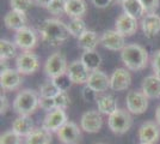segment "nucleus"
I'll use <instances>...</instances> for the list:
<instances>
[{
  "label": "nucleus",
  "instance_id": "31",
  "mask_svg": "<svg viewBox=\"0 0 160 144\" xmlns=\"http://www.w3.org/2000/svg\"><path fill=\"white\" fill-rule=\"evenodd\" d=\"M60 91L56 88V85L54 84L53 81H48L44 82L40 87V94L41 96H44V97H55Z\"/></svg>",
  "mask_w": 160,
  "mask_h": 144
},
{
  "label": "nucleus",
  "instance_id": "42",
  "mask_svg": "<svg viewBox=\"0 0 160 144\" xmlns=\"http://www.w3.org/2000/svg\"><path fill=\"white\" fill-rule=\"evenodd\" d=\"M111 1H112V0H92L94 6L99 7V8H105V7H108L110 5Z\"/></svg>",
  "mask_w": 160,
  "mask_h": 144
},
{
  "label": "nucleus",
  "instance_id": "18",
  "mask_svg": "<svg viewBox=\"0 0 160 144\" xmlns=\"http://www.w3.org/2000/svg\"><path fill=\"white\" fill-rule=\"evenodd\" d=\"M141 28L146 37L152 39L160 33V16L157 13H147L141 19Z\"/></svg>",
  "mask_w": 160,
  "mask_h": 144
},
{
  "label": "nucleus",
  "instance_id": "40",
  "mask_svg": "<svg viewBox=\"0 0 160 144\" xmlns=\"http://www.w3.org/2000/svg\"><path fill=\"white\" fill-rule=\"evenodd\" d=\"M152 67H153L154 75L160 77V49L157 51L152 59Z\"/></svg>",
  "mask_w": 160,
  "mask_h": 144
},
{
  "label": "nucleus",
  "instance_id": "8",
  "mask_svg": "<svg viewBox=\"0 0 160 144\" xmlns=\"http://www.w3.org/2000/svg\"><path fill=\"white\" fill-rule=\"evenodd\" d=\"M67 114L65 109L55 108L54 110L47 113L42 123V127L49 132H58L67 123Z\"/></svg>",
  "mask_w": 160,
  "mask_h": 144
},
{
  "label": "nucleus",
  "instance_id": "1",
  "mask_svg": "<svg viewBox=\"0 0 160 144\" xmlns=\"http://www.w3.org/2000/svg\"><path fill=\"white\" fill-rule=\"evenodd\" d=\"M42 40L48 42L52 46H59L62 45L69 37V29L66 23L61 22L60 19L55 18H48L41 23L38 28Z\"/></svg>",
  "mask_w": 160,
  "mask_h": 144
},
{
  "label": "nucleus",
  "instance_id": "41",
  "mask_svg": "<svg viewBox=\"0 0 160 144\" xmlns=\"http://www.w3.org/2000/svg\"><path fill=\"white\" fill-rule=\"evenodd\" d=\"M8 109V100L5 95L0 96V113L1 114H5Z\"/></svg>",
  "mask_w": 160,
  "mask_h": 144
},
{
  "label": "nucleus",
  "instance_id": "6",
  "mask_svg": "<svg viewBox=\"0 0 160 144\" xmlns=\"http://www.w3.org/2000/svg\"><path fill=\"white\" fill-rule=\"evenodd\" d=\"M16 67L20 75H32L40 69L38 56L31 51H25L17 56Z\"/></svg>",
  "mask_w": 160,
  "mask_h": 144
},
{
  "label": "nucleus",
  "instance_id": "2",
  "mask_svg": "<svg viewBox=\"0 0 160 144\" xmlns=\"http://www.w3.org/2000/svg\"><path fill=\"white\" fill-rule=\"evenodd\" d=\"M121 59L130 71H140L147 66L148 53L138 43H129L121 51Z\"/></svg>",
  "mask_w": 160,
  "mask_h": 144
},
{
  "label": "nucleus",
  "instance_id": "27",
  "mask_svg": "<svg viewBox=\"0 0 160 144\" xmlns=\"http://www.w3.org/2000/svg\"><path fill=\"white\" fill-rule=\"evenodd\" d=\"M122 7L124 13L132 16L135 19L143 18V14L146 13L140 0H126L122 3Z\"/></svg>",
  "mask_w": 160,
  "mask_h": 144
},
{
  "label": "nucleus",
  "instance_id": "7",
  "mask_svg": "<svg viewBox=\"0 0 160 144\" xmlns=\"http://www.w3.org/2000/svg\"><path fill=\"white\" fill-rule=\"evenodd\" d=\"M126 104L130 114H142L148 108V99L142 91L132 90L127 94Z\"/></svg>",
  "mask_w": 160,
  "mask_h": 144
},
{
  "label": "nucleus",
  "instance_id": "19",
  "mask_svg": "<svg viewBox=\"0 0 160 144\" xmlns=\"http://www.w3.org/2000/svg\"><path fill=\"white\" fill-rule=\"evenodd\" d=\"M86 84L99 94V93L107 91V90L110 88V78H109L104 72L97 70V71L91 72L90 78H88V81H87Z\"/></svg>",
  "mask_w": 160,
  "mask_h": 144
},
{
  "label": "nucleus",
  "instance_id": "23",
  "mask_svg": "<svg viewBox=\"0 0 160 144\" xmlns=\"http://www.w3.org/2000/svg\"><path fill=\"white\" fill-rule=\"evenodd\" d=\"M99 41L100 39L98 37V35H97L96 31H93V30H86L78 39V46L84 52H90V51H94L96 49Z\"/></svg>",
  "mask_w": 160,
  "mask_h": 144
},
{
  "label": "nucleus",
  "instance_id": "17",
  "mask_svg": "<svg viewBox=\"0 0 160 144\" xmlns=\"http://www.w3.org/2000/svg\"><path fill=\"white\" fill-rule=\"evenodd\" d=\"M115 30H117L124 37L126 36H132L138 30V19H135L134 17L127 13H122L116 19Z\"/></svg>",
  "mask_w": 160,
  "mask_h": 144
},
{
  "label": "nucleus",
  "instance_id": "30",
  "mask_svg": "<svg viewBox=\"0 0 160 144\" xmlns=\"http://www.w3.org/2000/svg\"><path fill=\"white\" fill-rule=\"evenodd\" d=\"M67 25H68L71 35L74 36V37H77V39H79L80 36L87 30L86 24H85V22L82 21L81 18H72Z\"/></svg>",
  "mask_w": 160,
  "mask_h": 144
},
{
  "label": "nucleus",
  "instance_id": "44",
  "mask_svg": "<svg viewBox=\"0 0 160 144\" xmlns=\"http://www.w3.org/2000/svg\"><path fill=\"white\" fill-rule=\"evenodd\" d=\"M155 121L159 124V126H160V104L158 106L157 110H155Z\"/></svg>",
  "mask_w": 160,
  "mask_h": 144
},
{
  "label": "nucleus",
  "instance_id": "13",
  "mask_svg": "<svg viewBox=\"0 0 160 144\" xmlns=\"http://www.w3.org/2000/svg\"><path fill=\"white\" fill-rule=\"evenodd\" d=\"M160 138V126L157 121H146L139 129V139L141 143L154 144Z\"/></svg>",
  "mask_w": 160,
  "mask_h": 144
},
{
  "label": "nucleus",
  "instance_id": "34",
  "mask_svg": "<svg viewBox=\"0 0 160 144\" xmlns=\"http://www.w3.org/2000/svg\"><path fill=\"white\" fill-rule=\"evenodd\" d=\"M47 10L55 16L66 13V0H52Z\"/></svg>",
  "mask_w": 160,
  "mask_h": 144
},
{
  "label": "nucleus",
  "instance_id": "47",
  "mask_svg": "<svg viewBox=\"0 0 160 144\" xmlns=\"http://www.w3.org/2000/svg\"><path fill=\"white\" fill-rule=\"evenodd\" d=\"M140 144H147V143H140Z\"/></svg>",
  "mask_w": 160,
  "mask_h": 144
},
{
  "label": "nucleus",
  "instance_id": "20",
  "mask_svg": "<svg viewBox=\"0 0 160 144\" xmlns=\"http://www.w3.org/2000/svg\"><path fill=\"white\" fill-rule=\"evenodd\" d=\"M141 91L147 99H159L160 97V77L155 75L147 76L141 85Z\"/></svg>",
  "mask_w": 160,
  "mask_h": 144
},
{
  "label": "nucleus",
  "instance_id": "43",
  "mask_svg": "<svg viewBox=\"0 0 160 144\" xmlns=\"http://www.w3.org/2000/svg\"><path fill=\"white\" fill-rule=\"evenodd\" d=\"M35 1H36V4H37L38 6L46 7V8H48L49 4L52 3V0H35Z\"/></svg>",
  "mask_w": 160,
  "mask_h": 144
},
{
  "label": "nucleus",
  "instance_id": "28",
  "mask_svg": "<svg viewBox=\"0 0 160 144\" xmlns=\"http://www.w3.org/2000/svg\"><path fill=\"white\" fill-rule=\"evenodd\" d=\"M80 60L84 62V65L91 72H93V71H97L99 67L100 62H102V58L96 51H90V52H84Z\"/></svg>",
  "mask_w": 160,
  "mask_h": 144
},
{
  "label": "nucleus",
  "instance_id": "22",
  "mask_svg": "<svg viewBox=\"0 0 160 144\" xmlns=\"http://www.w3.org/2000/svg\"><path fill=\"white\" fill-rule=\"evenodd\" d=\"M12 130L17 135H19L20 137L27 138L35 130L32 119L30 118V115H19L12 123Z\"/></svg>",
  "mask_w": 160,
  "mask_h": 144
},
{
  "label": "nucleus",
  "instance_id": "38",
  "mask_svg": "<svg viewBox=\"0 0 160 144\" xmlns=\"http://www.w3.org/2000/svg\"><path fill=\"white\" fill-rule=\"evenodd\" d=\"M81 95L86 102H93V101L97 102V100H98V93L94 89H92L91 87H88L87 84L84 87V89L81 91Z\"/></svg>",
  "mask_w": 160,
  "mask_h": 144
},
{
  "label": "nucleus",
  "instance_id": "29",
  "mask_svg": "<svg viewBox=\"0 0 160 144\" xmlns=\"http://www.w3.org/2000/svg\"><path fill=\"white\" fill-rule=\"evenodd\" d=\"M17 54V46L14 42L8 40H1L0 41V59L8 60L12 59Z\"/></svg>",
  "mask_w": 160,
  "mask_h": 144
},
{
  "label": "nucleus",
  "instance_id": "45",
  "mask_svg": "<svg viewBox=\"0 0 160 144\" xmlns=\"http://www.w3.org/2000/svg\"><path fill=\"white\" fill-rule=\"evenodd\" d=\"M113 1H116V3H121V4H122V3H123V1H126V0H113Z\"/></svg>",
  "mask_w": 160,
  "mask_h": 144
},
{
  "label": "nucleus",
  "instance_id": "21",
  "mask_svg": "<svg viewBox=\"0 0 160 144\" xmlns=\"http://www.w3.org/2000/svg\"><path fill=\"white\" fill-rule=\"evenodd\" d=\"M4 23L6 25L7 29L11 30H16L18 31L22 28L27 27V16L24 12L20 11H16V10H11L8 11L4 18Z\"/></svg>",
  "mask_w": 160,
  "mask_h": 144
},
{
  "label": "nucleus",
  "instance_id": "14",
  "mask_svg": "<svg viewBox=\"0 0 160 144\" xmlns=\"http://www.w3.org/2000/svg\"><path fill=\"white\" fill-rule=\"evenodd\" d=\"M67 75L69 76L73 84H84L88 81L91 71L84 65V62L81 60H74L73 62L69 64Z\"/></svg>",
  "mask_w": 160,
  "mask_h": 144
},
{
  "label": "nucleus",
  "instance_id": "33",
  "mask_svg": "<svg viewBox=\"0 0 160 144\" xmlns=\"http://www.w3.org/2000/svg\"><path fill=\"white\" fill-rule=\"evenodd\" d=\"M0 144H22V137L13 130L6 131L0 137Z\"/></svg>",
  "mask_w": 160,
  "mask_h": 144
},
{
  "label": "nucleus",
  "instance_id": "15",
  "mask_svg": "<svg viewBox=\"0 0 160 144\" xmlns=\"http://www.w3.org/2000/svg\"><path fill=\"white\" fill-rule=\"evenodd\" d=\"M22 75L18 72V70L7 69L0 73V85L1 89L12 91L18 89L22 84Z\"/></svg>",
  "mask_w": 160,
  "mask_h": 144
},
{
  "label": "nucleus",
  "instance_id": "12",
  "mask_svg": "<svg viewBox=\"0 0 160 144\" xmlns=\"http://www.w3.org/2000/svg\"><path fill=\"white\" fill-rule=\"evenodd\" d=\"M100 43L103 47L109 51H122L126 47V40L124 36L121 35L117 30H107L104 31L100 37Z\"/></svg>",
  "mask_w": 160,
  "mask_h": 144
},
{
  "label": "nucleus",
  "instance_id": "46",
  "mask_svg": "<svg viewBox=\"0 0 160 144\" xmlns=\"http://www.w3.org/2000/svg\"><path fill=\"white\" fill-rule=\"evenodd\" d=\"M93 144H107V143H103V142H96V143Z\"/></svg>",
  "mask_w": 160,
  "mask_h": 144
},
{
  "label": "nucleus",
  "instance_id": "26",
  "mask_svg": "<svg viewBox=\"0 0 160 144\" xmlns=\"http://www.w3.org/2000/svg\"><path fill=\"white\" fill-rule=\"evenodd\" d=\"M97 104H98V110H99L100 113L105 114V115H109V117L118 109L117 108V101L111 95H103L98 97Z\"/></svg>",
  "mask_w": 160,
  "mask_h": 144
},
{
  "label": "nucleus",
  "instance_id": "16",
  "mask_svg": "<svg viewBox=\"0 0 160 144\" xmlns=\"http://www.w3.org/2000/svg\"><path fill=\"white\" fill-rule=\"evenodd\" d=\"M132 83V76L128 69H116L110 77V88L115 91H122L129 88Z\"/></svg>",
  "mask_w": 160,
  "mask_h": 144
},
{
  "label": "nucleus",
  "instance_id": "10",
  "mask_svg": "<svg viewBox=\"0 0 160 144\" xmlns=\"http://www.w3.org/2000/svg\"><path fill=\"white\" fill-rule=\"evenodd\" d=\"M56 135L62 144H79L81 141V131L73 121H67Z\"/></svg>",
  "mask_w": 160,
  "mask_h": 144
},
{
  "label": "nucleus",
  "instance_id": "35",
  "mask_svg": "<svg viewBox=\"0 0 160 144\" xmlns=\"http://www.w3.org/2000/svg\"><path fill=\"white\" fill-rule=\"evenodd\" d=\"M10 4L12 10L25 13L32 6V0H10Z\"/></svg>",
  "mask_w": 160,
  "mask_h": 144
},
{
  "label": "nucleus",
  "instance_id": "11",
  "mask_svg": "<svg viewBox=\"0 0 160 144\" xmlns=\"http://www.w3.org/2000/svg\"><path fill=\"white\" fill-rule=\"evenodd\" d=\"M14 43H16L17 47L23 49L24 52L25 51H31L37 45V35L35 34V31L31 28L24 27L18 31H16Z\"/></svg>",
  "mask_w": 160,
  "mask_h": 144
},
{
  "label": "nucleus",
  "instance_id": "32",
  "mask_svg": "<svg viewBox=\"0 0 160 144\" xmlns=\"http://www.w3.org/2000/svg\"><path fill=\"white\" fill-rule=\"evenodd\" d=\"M52 81L56 85V88L59 89V91H68L69 88L72 87V84H73V82L71 81L69 76L67 75V73L60 76V77H56V78H54Z\"/></svg>",
  "mask_w": 160,
  "mask_h": 144
},
{
  "label": "nucleus",
  "instance_id": "36",
  "mask_svg": "<svg viewBox=\"0 0 160 144\" xmlns=\"http://www.w3.org/2000/svg\"><path fill=\"white\" fill-rule=\"evenodd\" d=\"M55 100V104L56 108H61V109H66L67 107L71 104V99L67 91H60L58 95L54 97Z\"/></svg>",
  "mask_w": 160,
  "mask_h": 144
},
{
  "label": "nucleus",
  "instance_id": "39",
  "mask_svg": "<svg viewBox=\"0 0 160 144\" xmlns=\"http://www.w3.org/2000/svg\"><path fill=\"white\" fill-rule=\"evenodd\" d=\"M146 13H155L159 7V0H140Z\"/></svg>",
  "mask_w": 160,
  "mask_h": 144
},
{
  "label": "nucleus",
  "instance_id": "9",
  "mask_svg": "<svg viewBox=\"0 0 160 144\" xmlns=\"http://www.w3.org/2000/svg\"><path fill=\"white\" fill-rule=\"evenodd\" d=\"M103 126V118L98 110H87L80 119V127L81 130L88 133H97L99 132Z\"/></svg>",
  "mask_w": 160,
  "mask_h": 144
},
{
  "label": "nucleus",
  "instance_id": "37",
  "mask_svg": "<svg viewBox=\"0 0 160 144\" xmlns=\"http://www.w3.org/2000/svg\"><path fill=\"white\" fill-rule=\"evenodd\" d=\"M38 107H41L43 110L46 112H52L56 108L55 104V100L54 97H44V96H40V101H38Z\"/></svg>",
  "mask_w": 160,
  "mask_h": 144
},
{
  "label": "nucleus",
  "instance_id": "24",
  "mask_svg": "<svg viewBox=\"0 0 160 144\" xmlns=\"http://www.w3.org/2000/svg\"><path fill=\"white\" fill-rule=\"evenodd\" d=\"M25 144H52V132L38 127L25 138Z\"/></svg>",
  "mask_w": 160,
  "mask_h": 144
},
{
  "label": "nucleus",
  "instance_id": "4",
  "mask_svg": "<svg viewBox=\"0 0 160 144\" xmlns=\"http://www.w3.org/2000/svg\"><path fill=\"white\" fill-rule=\"evenodd\" d=\"M133 118L126 109H117L108 119V126L115 135H124L130 130Z\"/></svg>",
  "mask_w": 160,
  "mask_h": 144
},
{
  "label": "nucleus",
  "instance_id": "25",
  "mask_svg": "<svg viewBox=\"0 0 160 144\" xmlns=\"http://www.w3.org/2000/svg\"><path fill=\"white\" fill-rule=\"evenodd\" d=\"M86 10L85 0H66V13L72 18H81Z\"/></svg>",
  "mask_w": 160,
  "mask_h": 144
},
{
  "label": "nucleus",
  "instance_id": "5",
  "mask_svg": "<svg viewBox=\"0 0 160 144\" xmlns=\"http://www.w3.org/2000/svg\"><path fill=\"white\" fill-rule=\"evenodd\" d=\"M67 70L68 66L66 56L61 52H55L52 55H49L44 64V72L52 79L67 73Z\"/></svg>",
  "mask_w": 160,
  "mask_h": 144
},
{
  "label": "nucleus",
  "instance_id": "3",
  "mask_svg": "<svg viewBox=\"0 0 160 144\" xmlns=\"http://www.w3.org/2000/svg\"><path fill=\"white\" fill-rule=\"evenodd\" d=\"M40 97L31 89L22 90L13 100V110L19 115H30L38 107Z\"/></svg>",
  "mask_w": 160,
  "mask_h": 144
}]
</instances>
